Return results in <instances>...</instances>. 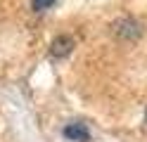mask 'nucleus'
<instances>
[{
    "mask_svg": "<svg viewBox=\"0 0 147 142\" xmlns=\"http://www.w3.org/2000/svg\"><path fill=\"white\" fill-rule=\"evenodd\" d=\"M64 137L71 140V142H88L90 133L86 128V123H69V126L64 128Z\"/></svg>",
    "mask_w": 147,
    "mask_h": 142,
    "instance_id": "1",
    "label": "nucleus"
},
{
    "mask_svg": "<svg viewBox=\"0 0 147 142\" xmlns=\"http://www.w3.org/2000/svg\"><path fill=\"white\" fill-rule=\"evenodd\" d=\"M71 47H74V40L69 36H59V38H55L52 40V57H67L71 52Z\"/></svg>",
    "mask_w": 147,
    "mask_h": 142,
    "instance_id": "2",
    "label": "nucleus"
},
{
    "mask_svg": "<svg viewBox=\"0 0 147 142\" xmlns=\"http://www.w3.org/2000/svg\"><path fill=\"white\" fill-rule=\"evenodd\" d=\"M116 31L121 33V36H128V38H135L138 33H140V31H138V24L131 22V19H123V22H119V24H116Z\"/></svg>",
    "mask_w": 147,
    "mask_h": 142,
    "instance_id": "3",
    "label": "nucleus"
},
{
    "mask_svg": "<svg viewBox=\"0 0 147 142\" xmlns=\"http://www.w3.org/2000/svg\"><path fill=\"white\" fill-rule=\"evenodd\" d=\"M31 5H33V9H48V7H52L55 5V0H31Z\"/></svg>",
    "mask_w": 147,
    "mask_h": 142,
    "instance_id": "4",
    "label": "nucleus"
}]
</instances>
